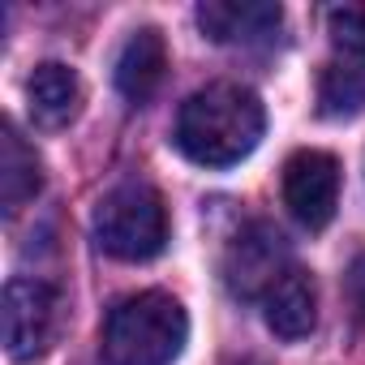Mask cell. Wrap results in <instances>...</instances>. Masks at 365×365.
Masks as SVG:
<instances>
[{
  "label": "cell",
  "instance_id": "cell-1",
  "mask_svg": "<svg viewBox=\"0 0 365 365\" xmlns=\"http://www.w3.org/2000/svg\"><path fill=\"white\" fill-rule=\"evenodd\" d=\"M262 129L267 112L250 86L211 82L180 103L176 150L198 168H232L262 142Z\"/></svg>",
  "mask_w": 365,
  "mask_h": 365
},
{
  "label": "cell",
  "instance_id": "cell-2",
  "mask_svg": "<svg viewBox=\"0 0 365 365\" xmlns=\"http://www.w3.org/2000/svg\"><path fill=\"white\" fill-rule=\"evenodd\" d=\"M190 339V318L168 292H133L108 309L103 361L108 365H172Z\"/></svg>",
  "mask_w": 365,
  "mask_h": 365
},
{
  "label": "cell",
  "instance_id": "cell-3",
  "mask_svg": "<svg viewBox=\"0 0 365 365\" xmlns=\"http://www.w3.org/2000/svg\"><path fill=\"white\" fill-rule=\"evenodd\" d=\"M95 241L120 262H150L168 245V207L146 180H125L95 207Z\"/></svg>",
  "mask_w": 365,
  "mask_h": 365
},
{
  "label": "cell",
  "instance_id": "cell-4",
  "mask_svg": "<svg viewBox=\"0 0 365 365\" xmlns=\"http://www.w3.org/2000/svg\"><path fill=\"white\" fill-rule=\"evenodd\" d=\"M65 301L61 288L35 275H18L5 288V348L14 361H35L61 335Z\"/></svg>",
  "mask_w": 365,
  "mask_h": 365
},
{
  "label": "cell",
  "instance_id": "cell-5",
  "mask_svg": "<svg viewBox=\"0 0 365 365\" xmlns=\"http://www.w3.org/2000/svg\"><path fill=\"white\" fill-rule=\"evenodd\" d=\"M292 271V258H288V241L275 224H245L228 250H224V284L232 297L241 301H254V297H267L284 275Z\"/></svg>",
  "mask_w": 365,
  "mask_h": 365
},
{
  "label": "cell",
  "instance_id": "cell-6",
  "mask_svg": "<svg viewBox=\"0 0 365 365\" xmlns=\"http://www.w3.org/2000/svg\"><path fill=\"white\" fill-rule=\"evenodd\" d=\"M284 202L309 232L327 228L339 207V163L327 150H297L284 163Z\"/></svg>",
  "mask_w": 365,
  "mask_h": 365
},
{
  "label": "cell",
  "instance_id": "cell-7",
  "mask_svg": "<svg viewBox=\"0 0 365 365\" xmlns=\"http://www.w3.org/2000/svg\"><path fill=\"white\" fill-rule=\"evenodd\" d=\"M198 26L207 39L228 48H267L284 26V9L271 0H207Z\"/></svg>",
  "mask_w": 365,
  "mask_h": 365
},
{
  "label": "cell",
  "instance_id": "cell-8",
  "mask_svg": "<svg viewBox=\"0 0 365 365\" xmlns=\"http://www.w3.org/2000/svg\"><path fill=\"white\" fill-rule=\"evenodd\" d=\"M163 73H168V43L155 26H142L125 39L120 56H116V91L142 108L159 86H163Z\"/></svg>",
  "mask_w": 365,
  "mask_h": 365
},
{
  "label": "cell",
  "instance_id": "cell-9",
  "mask_svg": "<svg viewBox=\"0 0 365 365\" xmlns=\"http://www.w3.org/2000/svg\"><path fill=\"white\" fill-rule=\"evenodd\" d=\"M262 309H267V327L279 339H305L318 327V284H314V275L292 267L262 297Z\"/></svg>",
  "mask_w": 365,
  "mask_h": 365
},
{
  "label": "cell",
  "instance_id": "cell-10",
  "mask_svg": "<svg viewBox=\"0 0 365 365\" xmlns=\"http://www.w3.org/2000/svg\"><path fill=\"white\" fill-rule=\"evenodd\" d=\"M26 99H31V116L39 129H65L82 112V78L69 65L48 61L31 73Z\"/></svg>",
  "mask_w": 365,
  "mask_h": 365
},
{
  "label": "cell",
  "instance_id": "cell-11",
  "mask_svg": "<svg viewBox=\"0 0 365 365\" xmlns=\"http://www.w3.org/2000/svg\"><path fill=\"white\" fill-rule=\"evenodd\" d=\"M39 190H43V163L35 146L18 133V125L5 120V129H0V202H5V215H18Z\"/></svg>",
  "mask_w": 365,
  "mask_h": 365
},
{
  "label": "cell",
  "instance_id": "cell-12",
  "mask_svg": "<svg viewBox=\"0 0 365 365\" xmlns=\"http://www.w3.org/2000/svg\"><path fill=\"white\" fill-rule=\"evenodd\" d=\"M318 112L327 120H348L365 112V52H339L318 73Z\"/></svg>",
  "mask_w": 365,
  "mask_h": 365
},
{
  "label": "cell",
  "instance_id": "cell-13",
  "mask_svg": "<svg viewBox=\"0 0 365 365\" xmlns=\"http://www.w3.org/2000/svg\"><path fill=\"white\" fill-rule=\"evenodd\" d=\"M327 31L344 52H365V0L327 9Z\"/></svg>",
  "mask_w": 365,
  "mask_h": 365
},
{
  "label": "cell",
  "instance_id": "cell-14",
  "mask_svg": "<svg viewBox=\"0 0 365 365\" xmlns=\"http://www.w3.org/2000/svg\"><path fill=\"white\" fill-rule=\"evenodd\" d=\"M348 301H352V314L365 322V254H356L348 267Z\"/></svg>",
  "mask_w": 365,
  "mask_h": 365
},
{
  "label": "cell",
  "instance_id": "cell-15",
  "mask_svg": "<svg viewBox=\"0 0 365 365\" xmlns=\"http://www.w3.org/2000/svg\"><path fill=\"white\" fill-rule=\"evenodd\" d=\"M232 365H254V361H232Z\"/></svg>",
  "mask_w": 365,
  "mask_h": 365
}]
</instances>
